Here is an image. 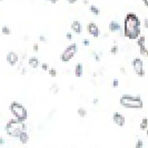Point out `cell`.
Masks as SVG:
<instances>
[{"label":"cell","instance_id":"obj_1","mask_svg":"<svg viewBox=\"0 0 148 148\" xmlns=\"http://www.w3.org/2000/svg\"><path fill=\"white\" fill-rule=\"evenodd\" d=\"M123 34L129 40H137L141 36V21L136 14L129 12L126 15L124 19Z\"/></svg>","mask_w":148,"mask_h":148},{"label":"cell","instance_id":"obj_2","mask_svg":"<svg viewBox=\"0 0 148 148\" xmlns=\"http://www.w3.org/2000/svg\"><path fill=\"white\" fill-rule=\"evenodd\" d=\"M119 104L127 109H141L144 107V101L139 95L134 96L129 94H124L119 99Z\"/></svg>","mask_w":148,"mask_h":148},{"label":"cell","instance_id":"obj_3","mask_svg":"<svg viewBox=\"0 0 148 148\" xmlns=\"http://www.w3.org/2000/svg\"><path fill=\"white\" fill-rule=\"evenodd\" d=\"M5 130H6V134L8 136L18 138L22 132H27V125L22 121H19L17 119L12 118L8 120V123L5 126Z\"/></svg>","mask_w":148,"mask_h":148},{"label":"cell","instance_id":"obj_4","mask_svg":"<svg viewBox=\"0 0 148 148\" xmlns=\"http://www.w3.org/2000/svg\"><path fill=\"white\" fill-rule=\"evenodd\" d=\"M9 110L14 115V118L19 121L25 123L28 118V111L26 109V107L18 101H12L9 105Z\"/></svg>","mask_w":148,"mask_h":148},{"label":"cell","instance_id":"obj_5","mask_svg":"<svg viewBox=\"0 0 148 148\" xmlns=\"http://www.w3.org/2000/svg\"><path fill=\"white\" fill-rule=\"evenodd\" d=\"M78 52V45L77 44H70L68 47L65 48V50L61 52L60 55V60L62 62H68L76 56V53Z\"/></svg>","mask_w":148,"mask_h":148},{"label":"cell","instance_id":"obj_6","mask_svg":"<svg viewBox=\"0 0 148 148\" xmlns=\"http://www.w3.org/2000/svg\"><path fill=\"white\" fill-rule=\"evenodd\" d=\"M132 67H133L135 74L137 75L138 77H144L145 76V69H144V62L140 58H135L132 61Z\"/></svg>","mask_w":148,"mask_h":148},{"label":"cell","instance_id":"obj_7","mask_svg":"<svg viewBox=\"0 0 148 148\" xmlns=\"http://www.w3.org/2000/svg\"><path fill=\"white\" fill-rule=\"evenodd\" d=\"M146 37L140 36L137 39V46L139 48V53L144 57H148V48L146 47Z\"/></svg>","mask_w":148,"mask_h":148},{"label":"cell","instance_id":"obj_8","mask_svg":"<svg viewBox=\"0 0 148 148\" xmlns=\"http://www.w3.org/2000/svg\"><path fill=\"white\" fill-rule=\"evenodd\" d=\"M112 121L118 127H124L126 125V118H125V116L121 115L118 111H116V112L112 114Z\"/></svg>","mask_w":148,"mask_h":148},{"label":"cell","instance_id":"obj_9","mask_svg":"<svg viewBox=\"0 0 148 148\" xmlns=\"http://www.w3.org/2000/svg\"><path fill=\"white\" fill-rule=\"evenodd\" d=\"M6 60H7L9 66L14 67L19 62V56L15 51H9L6 56Z\"/></svg>","mask_w":148,"mask_h":148},{"label":"cell","instance_id":"obj_10","mask_svg":"<svg viewBox=\"0 0 148 148\" xmlns=\"http://www.w3.org/2000/svg\"><path fill=\"white\" fill-rule=\"evenodd\" d=\"M87 31L89 32V35H91L94 38H98L100 35V30L95 22H89L87 25Z\"/></svg>","mask_w":148,"mask_h":148},{"label":"cell","instance_id":"obj_11","mask_svg":"<svg viewBox=\"0 0 148 148\" xmlns=\"http://www.w3.org/2000/svg\"><path fill=\"white\" fill-rule=\"evenodd\" d=\"M108 30L111 34H115V32H120L121 31V25L117 21H110L108 25Z\"/></svg>","mask_w":148,"mask_h":148},{"label":"cell","instance_id":"obj_12","mask_svg":"<svg viewBox=\"0 0 148 148\" xmlns=\"http://www.w3.org/2000/svg\"><path fill=\"white\" fill-rule=\"evenodd\" d=\"M70 27H71V30H73V32L77 34V35H80V34L82 32V22L79 21V20H74V21L71 22Z\"/></svg>","mask_w":148,"mask_h":148},{"label":"cell","instance_id":"obj_13","mask_svg":"<svg viewBox=\"0 0 148 148\" xmlns=\"http://www.w3.org/2000/svg\"><path fill=\"white\" fill-rule=\"evenodd\" d=\"M28 65L34 69H37L38 67H40V61L37 57H29L28 58Z\"/></svg>","mask_w":148,"mask_h":148},{"label":"cell","instance_id":"obj_14","mask_svg":"<svg viewBox=\"0 0 148 148\" xmlns=\"http://www.w3.org/2000/svg\"><path fill=\"white\" fill-rule=\"evenodd\" d=\"M18 139H19V141L21 143L22 145L28 144V141H29V134L27 133V132H22L20 134V136L18 137Z\"/></svg>","mask_w":148,"mask_h":148},{"label":"cell","instance_id":"obj_15","mask_svg":"<svg viewBox=\"0 0 148 148\" xmlns=\"http://www.w3.org/2000/svg\"><path fill=\"white\" fill-rule=\"evenodd\" d=\"M82 75H84V66H82V64H77L75 66V76L80 78Z\"/></svg>","mask_w":148,"mask_h":148},{"label":"cell","instance_id":"obj_16","mask_svg":"<svg viewBox=\"0 0 148 148\" xmlns=\"http://www.w3.org/2000/svg\"><path fill=\"white\" fill-rule=\"evenodd\" d=\"M89 11H90L94 16L100 15V10H99V8L97 7V6H95V5H90V6H89Z\"/></svg>","mask_w":148,"mask_h":148},{"label":"cell","instance_id":"obj_17","mask_svg":"<svg viewBox=\"0 0 148 148\" xmlns=\"http://www.w3.org/2000/svg\"><path fill=\"white\" fill-rule=\"evenodd\" d=\"M139 128H140V130H147L148 129V118H143L140 121V124H139Z\"/></svg>","mask_w":148,"mask_h":148},{"label":"cell","instance_id":"obj_18","mask_svg":"<svg viewBox=\"0 0 148 148\" xmlns=\"http://www.w3.org/2000/svg\"><path fill=\"white\" fill-rule=\"evenodd\" d=\"M77 114H78V116H79L80 118H84V117L87 116V110H86L84 107H79V108L77 109Z\"/></svg>","mask_w":148,"mask_h":148},{"label":"cell","instance_id":"obj_19","mask_svg":"<svg viewBox=\"0 0 148 148\" xmlns=\"http://www.w3.org/2000/svg\"><path fill=\"white\" fill-rule=\"evenodd\" d=\"M49 91L52 92V94H55V95H57L58 92L60 91L59 89V86L57 85V84H52L51 86H50V89H49Z\"/></svg>","mask_w":148,"mask_h":148},{"label":"cell","instance_id":"obj_20","mask_svg":"<svg viewBox=\"0 0 148 148\" xmlns=\"http://www.w3.org/2000/svg\"><path fill=\"white\" fill-rule=\"evenodd\" d=\"M119 51V47L118 45H112L110 48V53L111 55H117Z\"/></svg>","mask_w":148,"mask_h":148},{"label":"cell","instance_id":"obj_21","mask_svg":"<svg viewBox=\"0 0 148 148\" xmlns=\"http://www.w3.org/2000/svg\"><path fill=\"white\" fill-rule=\"evenodd\" d=\"M1 32H2L3 35H6V36H9V35L11 34V30H10V28L7 27V26H3V27L1 28Z\"/></svg>","mask_w":148,"mask_h":148},{"label":"cell","instance_id":"obj_22","mask_svg":"<svg viewBox=\"0 0 148 148\" xmlns=\"http://www.w3.org/2000/svg\"><path fill=\"white\" fill-rule=\"evenodd\" d=\"M48 74H49V76H50V77H56V76H57V69H56V68H53V67L49 68Z\"/></svg>","mask_w":148,"mask_h":148},{"label":"cell","instance_id":"obj_23","mask_svg":"<svg viewBox=\"0 0 148 148\" xmlns=\"http://www.w3.org/2000/svg\"><path fill=\"white\" fill-rule=\"evenodd\" d=\"M144 147V140L143 139H137L136 140V144H135V148H143Z\"/></svg>","mask_w":148,"mask_h":148},{"label":"cell","instance_id":"obj_24","mask_svg":"<svg viewBox=\"0 0 148 148\" xmlns=\"http://www.w3.org/2000/svg\"><path fill=\"white\" fill-rule=\"evenodd\" d=\"M100 56H101L100 52L92 51V57H94V59L96 60V61H100Z\"/></svg>","mask_w":148,"mask_h":148},{"label":"cell","instance_id":"obj_25","mask_svg":"<svg viewBox=\"0 0 148 148\" xmlns=\"http://www.w3.org/2000/svg\"><path fill=\"white\" fill-rule=\"evenodd\" d=\"M111 86H112V88H117L119 86V82H118V79H112V82H111Z\"/></svg>","mask_w":148,"mask_h":148},{"label":"cell","instance_id":"obj_26","mask_svg":"<svg viewBox=\"0 0 148 148\" xmlns=\"http://www.w3.org/2000/svg\"><path fill=\"white\" fill-rule=\"evenodd\" d=\"M40 67H41V69L45 70V71H48V70H49V68H50L49 65H48V64H46V62H42V64L40 65Z\"/></svg>","mask_w":148,"mask_h":148},{"label":"cell","instance_id":"obj_27","mask_svg":"<svg viewBox=\"0 0 148 148\" xmlns=\"http://www.w3.org/2000/svg\"><path fill=\"white\" fill-rule=\"evenodd\" d=\"M19 73L21 75H25L27 73V70H26V68L22 66V64H20V66H19Z\"/></svg>","mask_w":148,"mask_h":148},{"label":"cell","instance_id":"obj_28","mask_svg":"<svg viewBox=\"0 0 148 148\" xmlns=\"http://www.w3.org/2000/svg\"><path fill=\"white\" fill-rule=\"evenodd\" d=\"M82 45H84L85 47H88L89 45H90V41H89V39H84V40H82Z\"/></svg>","mask_w":148,"mask_h":148},{"label":"cell","instance_id":"obj_29","mask_svg":"<svg viewBox=\"0 0 148 148\" xmlns=\"http://www.w3.org/2000/svg\"><path fill=\"white\" fill-rule=\"evenodd\" d=\"M39 40H40L41 42H46V41H47V38L45 37L44 35H41V36H39Z\"/></svg>","mask_w":148,"mask_h":148},{"label":"cell","instance_id":"obj_30","mask_svg":"<svg viewBox=\"0 0 148 148\" xmlns=\"http://www.w3.org/2000/svg\"><path fill=\"white\" fill-rule=\"evenodd\" d=\"M66 38L68 39V40H71V39H73V34H71V32H67Z\"/></svg>","mask_w":148,"mask_h":148},{"label":"cell","instance_id":"obj_31","mask_svg":"<svg viewBox=\"0 0 148 148\" xmlns=\"http://www.w3.org/2000/svg\"><path fill=\"white\" fill-rule=\"evenodd\" d=\"M143 26H144L146 29H148V18H145V19H144V25H143Z\"/></svg>","mask_w":148,"mask_h":148},{"label":"cell","instance_id":"obj_32","mask_svg":"<svg viewBox=\"0 0 148 148\" xmlns=\"http://www.w3.org/2000/svg\"><path fill=\"white\" fill-rule=\"evenodd\" d=\"M32 49H34V51H38V50H39V46H38V44H34Z\"/></svg>","mask_w":148,"mask_h":148},{"label":"cell","instance_id":"obj_33","mask_svg":"<svg viewBox=\"0 0 148 148\" xmlns=\"http://www.w3.org/2000/svg\"><path fill=\"white\" fill-rule=\"evenodd\" d=\"M78 0H67V2L68 3H70V5H74V3H76Z\"/></svg>","mask_w":148,"mask_h":148},{"label":"cell","instance_id":"obj_34","mask_svg":"<svg viewBox=\"0 0 148 148\" xmlns=\"http://www.w3.org/2000/svg\"><path fill=\"white\" fill-rule=\"evenodd\" d=\"M46 1H48V2H50V3H57L59 0H46Z\"/></svg>","mask_w":148,"mask_h":148},{"label":"cell","instance_id":"obj_35","mask_svg":"<svg viewBox=\"0 0 148 148\" xmlns=\"http://www.w3.org/2000/svg\"><path fill=\"white\" fill-rule=\"evenodd\" d=\"M5 143H6L5 139H3L2 137H0V146H1V145H5Z\"/></svg>","mask_w":148,"mask_h":148},{"label":"cell","instance_id":"obj_36","mask_svg":"<svg viewBox=\"0 0 148 148\" xmlns=\"http://www.w3.org/2000/svg\"><path fill=\"white\" fill-rule=\"evenodd\" d=\"M120 73H121V74H126V70H125V68H124V67H121V68H120Z\"/></svg>","mask_w":148,"mask_h":148},{"label":"cell","instance_id":"obj_37","mask_svg":"<svg viewBox=\"0 0 148 148\" xmlns=\"http://www.w3.org/2000/svg\"><path fill=\"white\" fill-rule=\"evenodd\" d=\"M98 101H99V100H98V98H95V99L92 100V104H94V105H97V104H98Z\"/></svg>","mask_w":148,"mask_h":148},{"label":"cell","instance_id":"obj_38","mask_svg":"<svg viewBox=\"0 0 148 148\" xmlns=\"http://www.w3.org/2000/svg\"><path fill=\"white\" fill-rule=\"evenodd\" d=\"M143 2H144V5L148 8V0H143Z\"/></svg>","mask_w":148,"mask_h":148},{"label":"cell","instance_id":"obj_39","mask_svg":"<svg viewBox=\"0 0 148 148\" xmlns=\"http://www.w3.org/2000/svg\"><path fill=\"white\" fill-rule=\"evenodd\" d=\"M82 3H84V5H88L89 1L88 0H82Z\"/></svg>","mask_w":148,"mask_h":148},{"label":"cell","instance_id":"obj_40","mask_svg":"<svg viewBox=\"0 0 148 148\" xmlns=\"http://www.w3.org/2000/svg\"><path fill=\"white\" fill-rule=\"evenodd\" d=\"M146 134H147V137H148V129L146 130Z\"/></svg>","mask_w":148,"mask_h":148},{"label":"cell","instance_id":"obj_41","mask_svg":"<svg viewBox=\"0 0 148 148\" xmlns=\"http://www.w3.org/2000/svg\"><path fill=\"white\" fill-rule=\"evenodd\" d=\"M0 1H2V0H0Z\"/></svg>","mask_w":148,"mask_h":148},{"label":"cell","instance_id":"obj_42","mask_svg":"<svg viewBox=\"0 0 148 148\" xmlns=\"http://www.w3.org/2000/svg\"><path fill=\"white\" fill-rule=\"evenodd\" d=\"M0 148H1V146H0Z\"/></svg>","mask_w":148,"mask_h":148}]
</instances>
